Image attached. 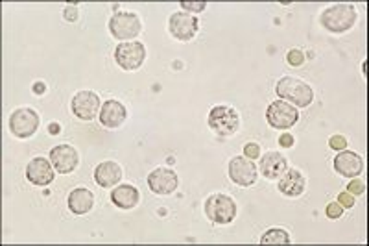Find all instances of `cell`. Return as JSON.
Here are the masks:
<instances>
[{
	"mask_svg": "<svg viewBox=\"0 0 369 246\" xmlns=\"http://www.w3.org/2000/svg\"><path fill=\"white\" fill-rule=\"evenodd\" d=\"M275 93L284 102L296 104L297 108H306L314 100V91H312L311 85L305 84L303 80L294 78V76H284V78L279 80Z\"/></svg>",
	"mask_w": 369,
	"mask_h": 246,
	"instance_id": "1",
	"label": "cell"
},
{
	"mask_svg": "<svg viewBox=\"0 0 369 246\" xmlns=\"http://www.w3.org/2000/svg\"><path fill=\"white\" fill-rule=\"evenodd\" d=\"M356 10L353 4H336L323 10L320 17L321 26L332 34H344L351 30L356 23Z\"/></svg>",
	"mask_w": 369,
	"mask_h": 246,
	"instance_id": "2",
	"label": "cell"
},
{
	"mask_svg": "<svg viewBox=\"0 0 369 246\" xmlns=\"http://www.w3.org/2000/svg\"><path fill=\"white\" fill-rule=\"evenodd\" d=\"M205 215L211 222H216V224H229L233 222L237 217V204L231 197L227 195H211L207 200H205Z\"/></svg>",
	"mask_w": 369,
	"mask_h": 246,
	"instance_id": "3",
	"label": "cell"
},
{
	"mask_svg": "<svg viewBox=\"0 0 369 246\" xmlns=\"http://www.w3.org/2000/svg\"><path fill=\"white\" fill-rule=\"evenodd\" d=\"M142 23L141 17L132 11H117L109 20V32L113 37H117L120 41L133 39L141 34Z\"/></svg>",
	"mask_w": 369,
	"mask_h": 246,
	"instance_id": "4",
	"label": "cell"
},
{
	"mask_svg": "<svg viewBox=\"0 0 369 246\" xmlns=\"http://www.w3.org/2000/svg\"><path fill=\"white\" fill-rule=\"evenodd\" d=\"M240 126V117L229 106H214L209 113V128L222 137H229Z\"/></svg>",
	"mask_w": 369,
	"mask_h": 246,
	"instance_id": "5",
	"label": "cell"
},
{
	"mask_svg": "<svg viewBox=\"0 0 369 246\" xmlns=\"http://www.w3.org/2000/svg\"><path fill=\"white\" fill-rule=\"evenodd\" d=\"M268 124L277 130H288L297 123L299 111L294 104L284 102V100H275L268 106L266 109Z\"/></svg>",
	"mask_w": 369,
	"mask_h": 246,
	"instance_id": "6",
	"label": "cell"
},
{
	"mask_svg": "<svg viewBox=\"0 0 369 246\" xmlns=\"http://www.w3.org/2000/svg\"><path fill=\"white\" fill-rule=\"evenodd\" d=\"M39 128V115L32 108L15 109L10 117V130L15 137L28 139Z\"/></svg>",
	"mask_w": 369,
	"mask_h": 246,
	"instance_id": "7",
	"label": "cell"
},
{
	"mask_svg": "<svg viewBox=\"0 0 369 246\" xmlns=\"http://www.w3.org/2000/svg\"><path fill=\"white\" fill-rule=\"evenodd\" d=\"M146 47L139 41H126L115 49V61L124 70H137L144 63Z\"/></svg>",
	"mask_w": 369,
	"mask_h": 246,
	"instance_id": "8",
	"label": "cell"
},
{
	"mask_svg": "<svg viewBox=\"0 0 369 246\" xmlns=\"http://www.w3.org/2000/svg\"><path fill=\"white\" fill-rule=\"evenodd\" d=\"M257 165L246 156H237L229 161V178L240 187H251L253 183L257 182Z\"/></svg>",
	"mask_w": 369,
	"mask_h": 246,
	"instance_id": "9",
	"label": "cell"
},
{
	"mask_svg": "<svg viewBox=\"0 0 369 246\" xmlns=\"http://www.w3.org/2000/svg\"><path fill=\"white\" fill-rule=\"evenodd\" d=\"M199 20L192 15L184 13V11H177L172 13L168 19V30L177 41H190L198 34Z\"/></svg>",
	"mask_w": 369,
	"mask_h": 246,
	"instance_id": "10",
	"label": "cell"
},
{
	"mask_svg": "<svg viewBox=\"0 0 369 246\" xmlns=\"http://www.w3.org/2000/svg\"><path fill=\"white\" fill-rule=\"evenodd\" d=\"M73 113L82 121H91L100 113V97L94 91H80L73 99Z\"/></svg>",
	"mask_w": 369,
	"mask_h": 246,
	"instance_id": "11",
	"label": "cell"
},
{
	"mask_svg": "<svg viewBox=\"0 0 369 246\" xmlns=\"http://www.w3.org/2000/svg\"><path fill=\"white\" fill-rule=\"evenodd\" d=\"M50 161H52L54 168L61 174H70L74 168L78 167L80 156L73 147L68 144H59L50 150Z\"/></svg>",
	"mask_w": 369,
	"mask_h": 246,
	"instance_id": "12",
	"label": "cell"
},
{
	"mask_svg": "<svg viewBox=\"0 0 369 246\" xmlns=\"http://www.w3.org/2000/svg\"><path fill=\"white\" fill-rule=\"evenodd\" d=\"M177 174L172 168L159 167L148 176V187L156 195H170L177 189Z\"/></svg>",
	"mask_w": 369,
	"mask_h": 246,
	"instance_id": "13",
	"label": "cell"
},
{
	"mask_svg": "<svg viewBox=\"0 0 369 246\" xmlns=\"http://www.w3.org/2000/svg\"><path fill=\"white\" fill-rule=\"evenodd\" d=\"M54 165L52 161L44 158H35L28 163L26 167V178L34 185H49L54 182Z\"/></svg>",
	"mask_w": 369,
	"mask_h": 246,
	"instance_id": "14",
	"label": "cell"
},
{
	"mask_svg": "<svg viewBox=\"0 0 369 246\" xmlns=\"http://www.w3.org/2000/svg\"><path fill=\"white\" fill-rule=\"evenodd\" d=\"M336 173L345 178H355L364 171V161L356 152L351 150H340V154L334 158Z\"/></svg>",
	"mask_w": 369,
	"mask_h": 246,
	"instance_id": "15",
	"label": "cell"
},
{
	"mask_svg": "<svg viewBox=\"0 0 369 246\" xmlns=\"http://www.w3.org/2000/svg\"><path fill=\"white\" fill-rule=\"evenodd\" d=\"M277 187H279V191H281L284 197L296 198L305 192V187H306L305 176H303L299 171H296V168H287V173L279 178Z\"/></svg>",
	"mask_w": 369,
	"mask_h": 246,
	"instance_id": "16",
	"label": "cell"
},
{
	"mask_svg": "<svg viewBox=\"0 0 369 246\" xmlns=\"http://www.w3.org/2000/svg\"><path fill=\"white\" fill-rule=\"evenodd\" d=\"M287 168L288 161L284 159V156L277 152L264 154L263 158H261V163H258V171L268 180H279L282 174L287 173Z\"/></svg>",
	"mask_w": 369,
	"mask_h": 246,
	"instance_id": "17",
	"label": "cell"
},
{
	"mask_svg": "<svg viewBox=\"0 0 369 246\" xmlns=\"http://www.w3.org/2000/svg\"><path fill=\"white\" fill-rule=\"evenodd\" d=\"M126 117V108L118 100H107L100 109V124H104L106 128H118L124 124Z\"/></svg>",
	"mask_w": 369,
	"mask_h": 246,
	"instance_id": "18",
	"label": "cell"
},
{
	"mask_svg": "<svg viewBox=\"0 0 369 246\" xmlns=\"http://www.w3.org/2000/svg\"><path fill=\"white\" fill-rule=\"evenodd\" d=\"M94 180L100 187L111 189L122 180V168L115 161H104L94 168Z\"/></svg>",
	"mask_w": 369,
	"mask_h": 246,
	"instance_id": "19",
	"label": "cell"
},
{
	"mask_svg": "<svg viewBox=\"0 0 369 246\" xmlns=\"http://www.w3.org/2000/svg\"><path fill=\"white\" fill-rule=\"evenodd\" d=\"M111 202L120 209H133L141 202V192L130 183H122L111 191Z\"/></svg>",
	"mask_w": 369,
	"mask_h": 246,
	"instance_id": "20",
	"label": "cell"
},
{
	"mask_svg": "<svg viewBox=\"0 0 369 246\" xmlns=\"http://www.w3.org/2000/svg\"><path fill=\"white\" fill-rule=\"evenodd\" d=\"M68 209L74 213V215H85L92 209L94 206V195H92L89 189H74L70 195H68Z\"/></svg>",
	"mask_w": 369,
	"mask_h": 246,
	"instance_id": "21",
	"label": "cell"
},
{
	"mask_svg": "<svg viewBox=\"0 0 369 246\" xmlns=\"http://www.w3.org/2000/svg\"><path fill=\"white\" fill-rule=\"evenodd\" d=\"M288 242H290V235L282 228H272L261 237V245H288Z\"/></svg>",
	"mask_w": 369,
	"mask_h": 246,
	"instance_id": "22",
	"label": "cell"
},
{
	"mask_svg": "<svg viewBox=\"0 0 369 246\" xmlns=\"http://www.w3.org/2000/svg\"><path fill=\"white\" fill-rule=\"evenodd\" d=\"M287 61L292 65V67H299V65H303V61H305V54H303V50H290L287 54Z\"/></svg>",
	"mask_w": 369,
	"mask_h": 246,
	"instance_id": "23",
	"label": "cell"
},
{
	"mask_svg": "<svg viewBox=\"0 0 369 246\" xmlns=\"http://www.w3.org/2000/svg\"><path fill=\"white\" fill-rule=\"evenodd\" d=\"M329 144L332 150H338V152H340V150L347 148V139H345L344 135H332V137L329 139Z\"/></svg>",
	"mask_w": 369,
	"mask_h": 246,
	"instance_id": "24",
	"label": "cell"
},
{
	"mask_svg": "<svg viewBox=\"0 0 369 246\" xmlns=\"http://www.w3.org/2000/svg\"><path fill=\"white\" fill-rule=\"evenodd\" d=\"M342 215H344V207L338 202H330L327 206V217L329 219H340Z\"/></svg>",
	"mask_w": 369,
	"mask_h": 246,
	"instance_id": "25",
	"label": "cell"
},
{
	"mask_svg": "<svg viewBox=\"0 0 369 246\" xmlns=\"http://www.w3.org/2000/svg\"><path fill=\"white\" fill-rule=\"evenodd\" d=\"M347 192H351V195H364L365 183L362 182V180H353V182L347 185Z\"/></svg>",
	"mask_w": 369,
	"mask_h": 246,
	"instance_id": "26",
	"label": "cell"
},
{
	"mask_svg": "<svg viewBox=\"0 0 369 246\" xmlns=\"http://www.w3.org/2000/svg\"><path fill=\"white\" fill-rule=\"evenodd\" d=\"M258 154H261V147L257 143H248L244 147V156L249 159H257Z\"/></svg>",
	"mask_w": 369,
	"mask_h": 246,
	"instance_id": "27",
	"label": "cell"
},
{
	"mask_svg": "<svg viewBox=\"0 0 369 246\" xmlns=\"http://www.w3.org/2000/svg\"><path fill=\"white\" fill-rule=\"evenodd\" d=\"M181 8L184 10V13L187 11H204L205 8H207V2H181Z\"/></svg>",
	"mask_w": 369,
	"mask_h": 246,
	"instance_id": "28",
	"label": "cell"
},
{
	"mask_svg": "<svg viewBox=\"0 0 369 246\" xmlns=\"http://www.w3.org/2000/svg\"><path fill=\"white\" fill-rule=\"evenodd\" d=\"M338 204H340L342 207H353L355 206V198H353V195L351 192H340V197H338Z\"/></svg>",
	"mask_w": 369,
	"mask_h": 246,
	"instance_id": "29",
	"label": "cell"
},
{
	"mask_svg": "<svg viewBox=\"0 0 369 246\" xmlns=\"http://www.w3.org/2000/svg\"><path fill=\"white\" fill-rule=\"evenodd\" d=\"M279 144H281V147H284V148H290L292 144H294V137H292L290 133H284V135H281V137H279Z\"/></svg>",
	"mask_w": 369,
	"mask_h": 246,
	"instance_id": "30",
	"label": "cell"
},
{
	"mask_svg": "<svg viewBox=\"0 0 369 246\" xmlns=\"http://www.w3.org/2000/svg\"><path fill=\"white\" fill-rule=\"evenodd\" d=\"M76 17H78V11H76V8H67V10H65V19L67 20L74 23Z\"/></svg>",
	"mask_w": 369,
	"mask_h": 246,
	"instance_id": "31",
	"label": "cell"
},
{
	"mask_svg": "<svg viewBox=\"0 0 369 246\" xmlns=\"http://www.w3.org/2000/svg\"><path fill=\"white\" fill-rule=\"evenodd\" d=\"M34 91L37 94H43L44 93V84H41V82H39V84H35L34 85Z\"/></svg>",
	"mask_w": 369,
	"mask_h": 246,
	"instance_id": "32",
	"label": "cell"
},
{
	"mask_svg": "<svg viewBox=\"0 0 369 246\" xmlns=\"http://www.w3.org/2000/svg\"><path fill=\"white\" fill-rule=\"evenodd\" d=\"M49 130H50V133H52V132H54V133H58V132H59V128H58V126H56V124H54V126H50Z\"/></svg>",
	"mask_w": 369,
	"mask_h": 246,
	"instance_id": "33",
	"label": "cell"
}]
</instances>
